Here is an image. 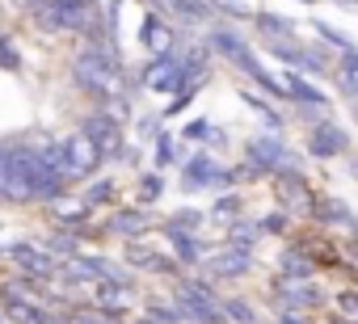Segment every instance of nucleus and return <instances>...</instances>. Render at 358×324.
<instances>
[{
  "instance_id": "obj_1",
  "label": "nucleus",
  "mask_w": 358,
  "mask_h": 324,
  "mask_svg": "<svg viewBox=\"0 0 358 324\" xmlns=\"http://www.w3.org/2000/svg\"><path fill=\"white\" fill-rule=\"evenodd\" d=\"M68 76H72V84H76L89 101L110 105V97L127 89V59H122V47H114V43H93V47H85V43H80L76 55H72V64H68Z\"/></svg>"
},
{
  "instance_id": "obj_2",
  "label": "nucleus",
  "mask_w": 358,
  "mask_h": 324,
  "mask_svg": "<svg viewBox=\"0 0 358 324\" xmlns=\"http://www.w3.org/2000/svg\"><path fill=\"white\" fill-rule=\"evenodd\" d=\"M34 160L38 147L22 143V139H5L0 143V202L9 207H34Z\"/></svg>"
},
{
  "instance_id": "obj_3",
  "label": "nucleus",
  "mask_w": 358,
  "mask_h": 324,
  "mask_svg": "<svg viewBox=\"0 0 358 324\" xmlns=\"http://www.w3.org/2000/svg\"><path fill=\"white\" fill-rule=\"evenodd\" d=\"M177 307H182L186 324H228L224 320V307H220V290L207 274H182L173 282V295H169Z\"/></svg>"
},
{
  "instance_id": "obj_4",
  "label": "nucleus",
  "mask_w": 358,
  "mask_h": 324,
  "mask_svg": "<svg viewBox=\"0 0 358 324\" xmlns=\"http://www.w3.org/2000/svg\"><path fill=\"white\" fill-rule=\"evenodd\" d=\"M291 156H295V147H291L278 131H262V135L245 139V152H241L245 169H249V182H270Z\"/></svg>"
},
{
  "instance_id": "obj_5",
  "label": "nucleus",
  "mask_w": 358,
  "mask_h": 324,
  "mask_svg": "<svg viewBox=\"0 0 358 324\" xmlns=\"http://www.w3.org/2000/svg\"><path fill=\"white\" fill-rule=\"evenodd\" d=\"M80 131L97 143V152H101L106 165H127V152H131V143H127V122L114 118L106 105L89 110V114L80 118Z\"/></svg>"
},
{
  "instance_id": "obj_6",
  "label": "nucleus",
  "mask_w": 358,
  "mask_h": 324,
  "mask_svg": "<svg viewBox=\"0 0 358 324\" xmlns=\"http://www.w3.org/2000/svg\"><path fill=\"white\" fill-rule=\"evenodd\" d=\"M262 51L270 59H278L282 68H295L303 76H329L333 59L320 43H295V38H262Z\"/></svg>"
},
{
  "instance_id": "obj_7",
  "label": "nucleus",
  "mask_w": 358,
  "mask_h": 324,
  "mask_svg": "<svg viewBox=\"0 0 358 324\" xmlns=\"http://www.w3.org/2000/svg\"><path fill=\"white\" fill-rule=\"evenodd\" d=\"M270 198H274V207H282L291 219H308L312 215V202H316V190L308 186V173L303 169H278L274 177H270Z\"/></svg>"
},
{
  "instance_id": "obj_8",
  "label": "nucleus",
  "mask_w": 358,
  "mask_h": 324,
  "mask_svg": "<svg viewBox=\"0 0 358 324\" xmlns=\"http://www.w3.org/2000/svg\"><path fill=\"white\" fill-rule=\"evenodd\" d=\"M350 152V131L337 122V118H320V122H312L308 126V135H303V156L308 160H337V156H345Z\"/></svg>"
},
{
  "instance_id": "obj_9",
  "label": "nucleus",
  "mask_w": 358,
  "mask_h": 324,
  "mask_svg": "<svg viewBox=\"0 0 358 324\" xmlns=\"http://www.w3.org/2000/svg\"><path fill=\"white\" fill-rule=\"evenodd\" d=\"M270 299H274L278 307H295V311H320L329 295H324V290L316 286V278L291 282V278L274 274V278H270Z\"/></svg>"
},
{
  "instance_id": "obj_10",
  "label": "nucleus",
  "mask_w": 358,
  "mask_h": 324,
  "mask_svg": "<svg viewBox=\"0 0 358 324\" xmlns=\"http://www.w3.org/2000/svg\"><path fill=\"white\" fill-rule=\"evenodd\" d=\"M220 156L211 147H199L182 160V177H177V186H182V194H203V190H215V177H220Z\"/></svg>"
},
{
  "instance_id": "obj_11",
  "label": "nucleus",
  "mask_w": 358,
  "mask_h": 324,
  "mask_svg": "<svg viewBox=\"0 0 358 324\" xmlns=\"http://www.w3.org/2000/svg\"><path fill=\"white\" fill-rule=\"evenodd\" d=\"M156 228V219H152V211L148 207H110V215H106V223H97V232L101 236H114V240H139V236H148Z\"/></svg>"
},
{
  "instance_id": "obj_12",
  "label": "nucleus",
  "mask_w": 358,
  "mask_h": 324,
  "mask_svg": "<svg viewBox=\"0 0 358 324\" xmlns=\"http://www.w3.org/2000/svg\"><path fill=\"white\" fill-rule=\"evenodd\" d=\"M127 265L135 270V274H152V278H182L186 270L177 265V257L173 253H160V249H152V244H143V236L139 240H127Z\"/></svg>"
},
{
  "instance_id": "obj_13",
  "label": "nucleus",
  "mask_w": 358,
  "mask_h": 324,
  "mask_svg": "<svg viewBox=\"0 0 358 324\" xmlns=\"http://www.w3.org/2000/svg\"><path fill=\"white\" fill-rule=\"evenodd\" d=\"M199 274H207L211 282H241V278L253 274V253H236V249H224L220 244L215 253L203 257Z\"/></svg>"
},
{
  "instance_id": "obj_14",
  "label": "nucleus",
  "mask_w": 358,
  "mask_h": 324,
  "mask_svg": "<svg viewBox=\"0 0 358 324\" xmlns=\"http://www.w3.org/2000/svg\"><path fill=\"white\" fill-rule=\"evenodd\" d=\"M308 219H312L320 232H341V236H354V232H358V215L350 211V202H341V198H333V194H316Z\"/></svg>"
},
{
  "instance_id": "obj_15",
  "label": "nucleus",
  "mask_w": 358,
  "mask_h": 324,
  "mask_svg": "<svg viewBox=\"0 0 358 324\" xmlns=\"http://www.w3.org/2000/svg\"><path fill=\"white\" fill-rule=\"evenodd\" d=\"M160 236L169 240V249H173V257H177V265H182V270H199L203 257L211 253V244L203 240V232H182V228L160 223Z\"/></svg>"
},
{
  "instance_id": "obj_16",
  "label": "nucleus",
  "mask_w": 358,
  "mask_h": 324,
  "mask_svg": "<svg viewBox=\"0 0 358 324\" xmlns=\"http://www.w3.org/2000/svg\"><path fill=\"white\" fill-rule=\"evenodd\" d=\"M203 38H207V47L220 55V59H236L241 51H249V47H257L249 34H245V26H236V22H211L207 30H203Z\"/></svg>"
},
{
  "instance_id": "obj_17",
  "label": "nucleus",
  "mask_w": 358,
  "mask_h": 324,
  "mask_svg": "<svg viewBox=\"0 0 358 324\" xmlns=\"http://www.w3.org/2000/svg\"><path fill=\"white\" fill-rule=\"evenodd\" d=\"M278 80H282V89H287V105H312V110H329V105H333V97H329L312 76H303V72H295V68H282Z\"/></svg>"
},
{
  "instance_id": "obj_18",
  "label": "nucleus",
  "mask_w": 358,
  "mask_h": 324,
  "mask_svg": "<svg viewBox=\"0 0 358 324\" xmlns=\"http://www.w3.org/2000/svg\"><path fill=\"white\" fill-rule=\"evenodd\" d=\"M274 270L282 274V278H291V282H303V278H316V257L308 253V244L303 240H287L282 244V253H278V261H274Z\"/></svg>"
},
{
  "instance_id": "obj_19",
  "label": "nucleus",
  "mask_w": 358,
  "mask_h": 324,
  "mask_svg": "<svg viewBox=\"0 0 358 324\" xmlns=\"http://www.w3.org/2000/svg\"><path fill=\"white\" fill-rule=\"evenodd\" d=\"M262 38H295L299 34V22L287 17V13H274V9H253V22H249Z\"/></svg>"
},
{
  "instance_id": "obj_20",
  "label": "nucleus",
  "mask_w": 358,
  "mask_h": 324,
  "mask_svg": "<svg viewBox=\"0 0 358 324\" xmlns=\"http://www.w3.org/2000/svg\"><path fill=\"white\" fill-rule=\"evenodd\" d=\"M190 152H182V139L177 135H169V131H160L156 139H152V169H182V160H186Z\"/></svg>"
},
{
  "instance_id": "obj_21",
  "label": "nucleus",
  "mask_w": 358,
  "mask_h": 324,
  "mask_svg": "<svg viewBox=\"0 0 358 324\" xmlns=\"http://www.w3.org/2000/svg\"><path fill=\"white\" fill-rule=\"evenodd\" d=\"M80 202L85 207H118V182L114 177H89V182H80Z\"/></svg>"
},
{
  "instance_id": "obj_22",
  "label": "nucleus",
  "mask_w": 358,
  "mask_h": 324,
  "mask_svg": "<svg viewBox=\"0 0 358 324\" xmlns=\"http://www.w3.org/2000/svg\"><path fill=\"white\" fill-rule=\"evenodd\" d=\"M257 240H262V232H257V219L241 215V219H232V223H228L224 249H236V253H253V249H257Z\"/></svg>"
},
{
  "instance_id": "obj_23",
  "label": "nucleus",
  "mask_w": 358,
  "mask_h": 324,
  "mask_svg": "<svg viewBox=\"0 0 358 324\" xmlns=\"http://www.w3.org/2000/svg\"><path fill=\"white\" fill-rule=\"evenodd\" d=\"M55 207V228H68V232H89L93 228V207H85V202H51Z\"/></svg>"
},
{
  "instance_id": "obj_24",
  "label": "nucleus",
  "mask_w": 358,
  "mask_h": 324,
  "mask_svg": "<svg viewBox=\"0 0 358 324\" xmlns=\"http://www.w3.org/2000/svg\"><path fill=\"white\" fill-rule=\"evenodd\" d=\"M164 190H169V182H164L160 169H148V173L135 177V202H139V207H156V202L164 198Z\"/></svg>"
},
{
  "instance_id": "obj_25",
  "label": "nucleus",
  "mask_w": 358,
  "mask_h": 324,
  "mask_svg": "<svg viewBox=\"0 0 358 324\" xmlns=\"http://www.w3.org/2000/svg\"><path fill=\"white\" fill-rule=\"evenodd\" d=\"M308 30H312V34H316V38H320V43H324L329 51H337V55H345V51H358V47H354V38H350L345 30L329 26L324 17H312V22H308Z\"/></svg>"
},
{
  "instance_id": "obj_26",
  "label": "nucleus",
  "mask_w": 358,
  "mask_h": 324,
  "mask_svg": "<svg viewBox=\"0 0 358 324\" xmlns=\"http://www.w3.org/2000/svg\"><path fill=\"white\" fill-rule=\"evenodd\" d=\"M220 307H224V320L228 324H262V311L245 295H220Z\"/></svg>"
},
{
  "instance_id": "obj_27",
  "label": "nucleus",
  "mask_w": 358,
  "mask_h": 324,
  "mask_svg": "<svg viewBox=\"0 0 358 324\" xmlns=\"http://www.w3.org/2000/svg\"><path fill=\"white\" fill-rule=\"evenodd\" d=\"M43 249L55 257V261H68V257H76L80 253V232H68V228H55L47 240H43Z\"/></svg>"
},
{
  "instance_id": "obj_28",
  "label": "nucleus",
  "mask_w": 358,
  "mask_h": 324,
  "mask_svg": "<svg viewBox=\"0 0 358 324\" xmlns=\"http://www.w3.org/2000/svg\"><path fill=\"white\" fill-rule=\"evenodd\" d=\"M211 215H215V219H224V223L241 219V215H245V194H241V190H224V194H215Z\"/></svg>"
},
{
  "instance_id": "obj_29",
  "label": "nucleus",
  "mask_w": 358,
  "mask_h": 324,
  "mask_svg": "<svg viewBox=\"0 0 358 324\" xmlns=\"http://www.w3.org/2000/svg\"><path fill=\"white\" fill-rule=\"evenodd\" d=\"M211 9H215V17L236 22V26H249L253 22V5H245V0H211Z\"/></svg>"
},
{
  "instance_id": "obj_30",
  "label": "nucleus",
  "mask_w": 358,
  "mask_h": 324,
  "mask_svg": "<svg viewBox=\"0 0 358 324\" xmlns=\"http://www.w3.org/2000/svg\"><path fill=\"white\" fill-rule=\"evenodd\" d=\"M291 223H295V219H291L282 207H274V211L257 215V232H262V236H287V232H291Z\"/></svg>"
},
{
  "instance_id": "obj_31",
  "label": "nucleus",
  "mask_w": 358,
  "mask_h": 324,
  "mask_svg": "<svg viewBox=\"0 0 358 324\" xmlns=\"http://www.w3.org/2000/svg\"><path fill=\"white\" fill-rule=\"evenodd\" d=\"M169 228H182V232H203V223H207V211H199V207H177L169 219H164Z\"/></svg>"
},
{
  "instance_id": "obj_32",
  "label": "nucleus",
  "mask_w": 358,
  "mask_h": 324,
  "mask_svg": "<svg viewBox=\"0 0 358 324\" xmlns=\"http://www.w3.org/2000/svg\"><path fill=\"white\" fill-rule=\"evenodd\" d=\"M143 316H148V320H156V324H186L182 307H177L173 299H169V303H164V299H152V303L143 307Z\"/></svg>"
},
{
  "instance_id": "obj_33",
  "label": "nucleus",
  "mask_w": 358,
  "mask_h": 324,
  "mask_svg": "<svg viewBox=\"0 0 358 324\" xmlns=\"http://www.w3.org/2000/svg\"><path fill=\"white\" fill-rule=\"evenodd\" d=\"M22 68H26L22 47L13 43V34H0V72H22Z\"/></svg>"
},
{
  "instance_id": "obj_34",
  "label": "nucleus",
  "mask_w": 358,
  "mask_h": 324,
  "mask_svg": "<svg viewBox=\"0 0 358 324\" xmlns=\"http://www.w3.org/2000/svg\"><path fill=\"white\" fill-rule=\"evenodd\" d=\"M194 97H199V84H190V89H182V93H173V97L164 101V110H160V118L169 122V118H177V114H186V110L194 105Z\"/></svg>"
},
{
  "instance_id": "obj_35",
  "label": "nucleus",
  "mask_w": 358,
  "mask_h": 324,
  "mask_svg": "<svg viewBox=\"0 0 358 324\" xmlns=\"http://www.w3.org/2000/svg\"><path fill=\"white\" fill-rule=\"evenodd\" d=\"M160 122H164L160 114H139V118H135V143H152V139L164 131Z\"/></svg>"
},
{
  "instance_id": "obj_36",
  "label": "nucleus",
  "mask_w": 358,
  "mask_h": 324,
  "mask_svg": "<svg viewBox=\"0 0 358 324\" xmlns=\"http://www.w3.org/2000/svg\"><path fill=\"white\" fill-rule=\"evenodd\" d=\"M211 118H190L186 126H182V143H207L211 139Z\"/></svg>"
},
{
  "instance_id": "obj_37",
  "label": "nucleus",
  "mask_w": 358,
  "mask_h": 324,
  "mask_svg": "<svg viewBox=\"0 0 358 324\" xmlns=\"http://www.w3.org/2000/svg\"><path fill=\"white\" fill-rule=\"evenodd\" d=\"M329 80L337 84V93H341L345 101H358V76H354V72H341V68L333 64V72H329Z\"/></svg>"
},
{
  "instance_id": "obj_38",
  "label": "nucleus",
  "mask_w": 358,
  "mask_h": 324,
  "mask_svg": "<svg viewBox=\"0 0 358 324\" xmlns=\"http://www.w3.org/2000/svg\"><path fill=\"white\" fill-rule=\"evenodd\" d=\"M241 101H245V105H249V110H253L257 118H266V114L274 110V101H270V97H257L253 89H241Z\"/></svg>"
},
{
  "instance_id": "obj_39",
  "label": "nucleus",
  "mask_w": 358,
  "mask_h": 324,
  "mask_svg": "<svg viewBox=\"0 0 358 324\" xmlns=\"http://www.w3.org/2000/svg\"><path fill=\"white\" fill-rule=\"evenodd\" d=\"M274 324H312L308 311H295V307H278L274 311Z\"/></svg>"
},
{
  "instance_id": "obj_40",
  "label": "nucleus",
  "mask_w": 358,
  "mask_h": 324,
  "mask_svg": "<svg viewBox=\"0 0 358 324\" xmlns=\"http://www.w3.org/2000/svg\"><path fill=\"white\" fill-rule=\"evenodd\" d=\"M13 5H17V13H22V17H34L38 9H47V5H51V0H13Z\"/></svg>"
},
{
  "instance_id": "obj_41",
  "label": "nucleus",
  "mask_w": 358,
  "mask_h": 324,
  "mask_svg": "<svg viewBox=\"0 0 358 324\" xmlns=\"http://www.w3.org/2000/svg\"><path fill=\"white\" fill-rule=\"evenodd\" d=\"M207 147H211V152H224V147H228V131H224V126H211V139H207Z\"/></svg>"
},
{
  "instance_id": "obj_42",
  "label": "nucleus",
  "mask_w": 358,
  "mask_h": 324,
  "mask_svg": "<svg viewBox=\"0 0 358 324\" xmlns=\"http://www.w3.org/2000/svg\"><path fill=\"white\" fill-rule=\"evenodd\" d=\"M68 324H101V316H72Z\"/></svg>"
},
{
  "instance_id": "obj_43",
  "label": "nucleus",
  "mask_w": 358,
  "mask_h": 324,
  "mask_svg": "<svg viewBox=\"0 0 358 324\" xmlns=\"http://www.w3.org/2000/svg\"><path fill=\"white\" fill-rule=\"evenodd\" d=\"M350 114H354V126H358V101H350Z\"/></svg>"
},
{
  "instance_id": "obj_44",
  "label": "nucleus",
  "mask_w": 358,
  "mask_h": 324,
  "mask_svg": "<svg viewBox=\"0 0 358 324\" xmlns=\"http://www.w3.org/2000/svg\"><path fill=\"white\" fill-rule=\"evenodd\" d=\"M295 5H308V9H312V5H320V0H295Z\"/></svg>"
},
{
  "instance_id": "obj_45",
  "label": "nucleus",
  "mask_w": 358,
  "mask_h": 324,
  "mask_svg": "<svg viewBox=\"0 0 358 324\" xmlns=\"http://www.w3.org/2000/svg\"><path fill=\"white\" fill-rule=\"evenodd\" d=\"M337 5H350V9H358V0H337Z\"/></svg>"
},
{
  "instance_id": "obj_46",
  "label": "nucleus",
  "mask_w": 358,
  "mask_h": 324,
  "mask_svg": "<svg viewBox=\"0 0 358 324\" xmlns=\"http://www.w3.org/2000/svg\"><path fill=\"white\" fill-rule=\"evenodd\" d=\"M0 324H5V311H0Z\"/></svg>"
},
{
  "instance_id": "obj_47",
  "label": "nucleus",
  "mask_w": 358,
  "mask_h": 324,
  "mask_svg": "<svg viewBox=\"0 0 358 324\" xmlns=\"http://www.w3.org/2000/svg\"><path fill=\"white\" fill-rule=\"evenodd\" d=\"M350 324H358V316H354V320H350Z\"/></svg>"
},
{
  "instance_id": "obj_48",
  "label": "nucleus",
  "mask_w": 358,
  "mask_h": 324,
  "mask_svg": "<svg viewBox=\"0 0 358 324\" xmlns=\"http://www.w3.org/2000/svg\"><path fill=\"white\" fill-rule=\"evenodd\" d=\"M51 324H59V320H51Z\"/></svg>"
}]
</instances>
